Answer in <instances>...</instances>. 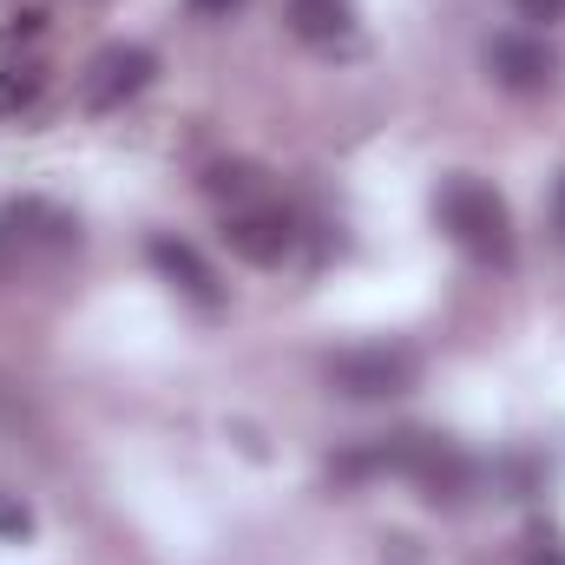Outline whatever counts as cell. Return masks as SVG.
Returning a JSON list of instances; mask_svg holds the SVG:
<instances>
[{"instance_id":"6da1fadb","label":"cell","mask_w":565,"mask_h":565,"mask_svg":"<svg viewBox=\"0 0 565 565\" xmlns=\"http://www.w3.org/2000/svg\"><path fill=\"white\" fill-rule=\"evenodd\" d=\"M440 231L473 257V264H513V211H507V198L493 191V184H480V178H447L440 184Z\"/></svg>"},{"instance_id":"3957f363","label":"cell","mask_w":565,"mask_h":565,"mask_svg":"<svg viewBox=\"0 0 565 565\" xmlns=\"http://www.w3.org/2000/svg\"><path fill=\"white\" fill-rule=\"evenodd\" d=\"M224 244H231L237 264L270 270V264H282V257L296 250V217H289L282 204H270V198L231 204V211H224Z\"/></svg>"},{"instance_id":"9c48e42d","label":"cell","mask_w":565,"mask_h":565,"mask_svg":"<svg viewBox=\"0 0 565 565\" xmlns=\"http://www.w3.org/2000/svg\"><path fill=\"white\" fill-rule=\"evenodd\" d=\"M0 434H33V395L13 375H0Z\"/></svg>"},{"instance_id":"4fadbf2b","label":"cell","mask_w":565,"mask_h":565,"mask_svg":"<svg viewBox=\"0 0 565 565\" xmlns=\"http://www.w3.org/2000/svg\"><path fill=\"white\" fill-rule=\"evenodd\" d=\"M231 7H237V0H191V13H198V20H211V13H231Z\"/></svg>"},{"instance_id":"7c38bea8","label":"cell","mask_w":565,"mask_h":565,"mask_svg":"<svg viewBox=\"0 0 565 565\" xmlns=\"http://www.w3.org/2000/svg\"><path fill=\"white\" fill-rule=\"evenodd\" d=\"M0 533H13V540H20V533H33V513H26V507H13V500H0Z\"/></svg>"},{"instance_id":"8992f818","label":"cell","mask_w":565,"mask_h":565,"mask_svg":"<svg viewBox=\"0 0 565 565\" xmlns=\"http://www.w3.org/2000/svg\"><path fill=\"white\" fill-rule=\"evenodd\" d=\"M145 257H151V270H158L164 282H178L198 309H217V277H211V264H204L184 237H151Z\"/></svg>"},{"instance_id":"277c9868","label":"cell","mask_w":565,"mask_h":565,"mask_svg":"<svg viewBox=\"0 0 565 565\" xmlns=\"http://www.w3.org/2000/svg\"><path fill=\"white\" fill-rule=\"evenodd\" d=\"M151 73H158V60H151L145 46H106V53L79 73V106H86V113H119L126 99H139L145 86H151Z\"/></svg>"},{"instance_id":"7a4b0ae2","label":"cell","mask_w":565,"mask_h":565,"mask_svg":"<svg viewBox=\"0 0 565 565\" xmlns=\"http://www.w3.org/2000/svg\"><path fill=\"white\" fill-rule=\"evenodd\" d=\"M415 375H422V355H415V349H388V342H375V349H342V355L329 362V388L349 395V402H395V395L415 388Z\"/></svg>"},{"instance_id":"5bb4252c","label":"cell","mask_w":565,"mask_h":565,"mask_svg":"<svg viewBox=\"0 0 565 565\" xmlns=\"http://www.w3.org/2000/svg\"><path fill=\"white\" fill-rule=\"evenodd\" d=\"M553 231H559V244H565V178H559V191H553Z\"/></svg>"},{"instance_id":"8fae6325","label":"cell","mask_w":565,"mask_h":565,"mask_svg":"<svg viewBox=\"0 0 565 565\" xmlns=\"http://www.w3.org/2000/svg\"><path fill=\"white\" fill-rule=\"evenodd\" d=\"M520 7V20H533V26H553V20H565V0H513Z\"/></svg>"},{"instance_id":"5b68a950","label":"cell","mask_w":565,"mask_h":565,"mask_svg":"<svg viewBox=\"0 0 565 565\" xmlns=\"http://www.w3.org/2000/svg\"><path fill=\"white\" fill-rule=\"evenodd\" d=\"M487 73H493L507 93H546L553 73H559V60H553V46H546L540 33H500V40L487 46Z\"/></svg>"},{"instance_id":"30bf717a","label":"cell","mask_w":565,"mask_h":565,"mask_svg":"<svg viewBox=\"0 0 565 565\" xmlns=\"http://www.w3.org/2000/svg\"><path fill=\"white\" fill-rule=\"evenodd\" d=\"M33 99H40V66H7L0 106H33Z\"/></svg>"},{"instance_id":"52a82bcc","label":"cell","mask_w":565,"mask_h":565,"mask_svg":"<svg viewBox=\"0 0 565 565\" xmlns=\"http://www.w3.org/2000/svg\"><path fill=\"white\" fill-rule=\"evenodd\" d=\"M289 26L309 46H329L349 33V0H289Z\"/></svg>"},{"instance_id":"ba28073f","label":"cell","mask_w":565,"mask_h":565,"mask_svg":"<svg viewBox=\"0 0 565 565\" xmlns=\"http://www.w3.org/2000/svg\"><path fill=\"white\" fill-rule=\"evenodd\" d=\"M204 191H211V198H224V211H231V204H250V198H264V178H257L250 164H217V171L204 178Z\"/></svg>"}]
</instances>
